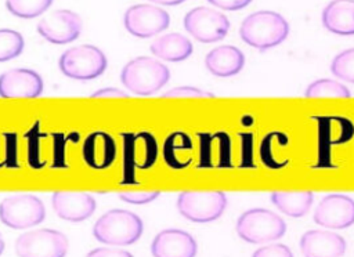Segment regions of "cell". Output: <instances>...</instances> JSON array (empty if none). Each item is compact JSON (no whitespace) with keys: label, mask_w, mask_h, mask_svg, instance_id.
Here are the masks:
<instances>
[{"label":"cell","mask_w":354,"mask_h":257,"mask_svg":"<svg viewBox=\"0 0 354 257\" xmlns=\"http://www.w3.org/2000/svg\"><path fill=\"white\" fill-rule=\"evenodd\" d=\"M289 35L288 21L275 11L260 10L249 14L241 23V39L257 50H267L281 44Z\"/></svg>","instance_id":"obj_1"},{"label":"cell","mask_w":354,"mask_h":257,"mask_svg":"<svg viewBox=\"0 0 354 257\" xmlns=\"http://www.w3.org/2000/svg\"><path fill=\"white\" fill-rule=\"evenodd\" d=\"M170 79L169 68L158 59L137 57L129 61L122 72V84L133 94L147 97L159 91Z\"/></svg>","instance_id":"obj_2"},{"label":"cell","mask_w":354,"mask_h":257,"mask_svg":"<svg viewBox=\"0 0 354 257\" xmlns=\"http://www.w3.org/2000/svg\"><path fill=\"white\" fill-rule=\"evenodd\" d=\"M142 229V221L137 214L129 210L115 209L106 211L95 221L93 235L98 242L105 245L127 246L141 238Z\"/></svg>","instance_id":"obj_3"},{"label":"cell","mask_w":354,"mask_h":257,"mask_svg":"<svg viewBox=\"0 0 354 257\" xmlns=\"http://www.w3.org/2000/svg\"><path fill=\"white\" fill-rule=\"evenodd\" d=\"M58 66L66 77L75 80H91L105 72L108 61L98 47L82 44L64 51L58 59Z\"/></svg>","instance_id":"obj_4"},{"label":"cell","mask_w":354,"mask_h":257,"mask_svg":"<svg viewBox=\"0 0 354 257\" xmlns=\"http://www.w3.org/2000/svg\"><path fill=\"white\" fill-rule=\"evenodd\" d=\"M286 232L285 221L267 209H250L236 221V234L249 243H266L279 239Z\"/></svg>","instance_id":"obj_5"},{"label":"cell","mask_w":354,"mask_h":257,"mask_svg":"<svg viewBox=\"0 0 354 257\" xmlns=\"http://www.w3.org/2000/svg\"><path fill=\"white\" fill-rule=\"evenodd\" d=\"M227 207V198L221 191H184L177 198L180 214L194 222L217 220Z\"/></svg>","instance_id":"obj_6"},{"label":"cell","mask_w":354,"mask_h":257,"mask_svg":"<svg viewBox=\"0 0 354 257\" xmlns=\"http://www.w3.org/2000/svg\"><path fill=\"white\" fill-rule=\"evenodd\" d=\"M46 217L43 202L30 193H18L0 202V221L12 229L32 228Z\"/></svg>","instance_id":"obj_7"},{"label":"cell","mask_w":354,"mask_h":257,"mask_svg":"<svg viewBox=\"0 0 354 257\" xmlns=\"http://www.w3.org/2000/svg\"><path fill=\"white\" fill-rule=\"evenodd\" d=\"M68 238L55 229L40 228L19 235L15 240L18 257H65Z\"/></svg>","instance_id":"obj_8"},{"label":"cell","mask_w":354,"mask_h":257,"mask_svg":"<svg viewBox=\"0 0 354 257\" xmlns=\"http://www.w3.org/2000/svg\"><path fill=\"white\" fill-rule=\"evenodd\" d=\"M158 158L153 135L141 131L123 135V182L133 181L137 170L149 169Z\"/></svg>","instance_id":"obj_9"},{"label":"cell","mask_w":354,"mask_h":257,"mask_svg":"<svg viewBox=\"0 0 354 257\" xmlns=\"http://www.w3.org/2000/svg\"><path fill=\"white\" fill-rule=\"evenodd\" d=\"M185 30L201 43H214L225 37L230 29L228 18L209 7H195L184 17Z\"/></svg>","instance_id":"obj_10"},{"label":"cell","mask_w":354,"mask_h":257,"mask_svg":"<svg viewBox=\"0 0 354 257\" xmlns=\"http://www.w3.org/2000/svg\"><path fill=\"white\" fill-rule=\"evenodd\" d=\"M126 30L136 37H151L167 29L170 17L167 11L152 4H134L124 11Z\"/></svg>","instance_id":"obj_11"},{"label":"cell","mask_w":354,"mask_h":257,"mask_svg":"<svg viewBox=\"0 0 354 257\" xmlns=\"http://www.w3.org/2000/svg\"><path fill=\"white\" fill-rule=\"evenodd\" d=\"M37 33L53 44H66L76 40L82 32L80 17L71 10H55L40 19Z\"/></svg>","instance_id":"obj_12"},{"label":"cell","mask_w":354,"mask_h":257,"mask_svg":"<svg viewBox=\"0 0 354 257\" xmlns=\"http://www.w3.org/2000/svg\"><path fill=\"white\" fill-rule=\"evenodd\" d=\"M314 221L324 228H348L354 224V199L343 193L326 195L314 211Z\"/></svg>","instance_id":"obj_13"},{"label":"cell","mask_w":354,"mask_h":257,"mask_svg":"<svg viewBox=\"0 0 354 257\" xmlns=\"http://www.w3.org/2000/svg\"><path fill=\"white\" fill-rule=\"evenodd\" d=\"M43 91L40 75L32 69L15 68L0 75V97L36 98Z\"/></svg>","instance_id":"obj_14"},{"label":"cell","mask_w":354,"mask_h":257,"mask_svg":"<svg viewBox=\"0 0 354 257\" xmlns=\"http://www.w3.org/2000/svg\"><path fill=\"white\" fill-rule=\"evenodd\" d=\"M51 203L57 216L71 222L84 221L95 211V200L86 192L57 191L51 196Z\"/></svg>","instance_id":"obj_15"},{"label":"cell","mask_w":354,"mask_h":257,"mask_svg":"<svg viewBox=\"0 0 354 257\" xmlns=\"http://www.w3.org/2000/svg\"><path fill=\"white\" fill-rule=\"evenodd\" d=\"M196 250L198 246L194 236L176 228L160 231L151 245L153 257H195Z\"/></svg>","instance_id":"obj_16"},{"label":"cell","mask_w":354,"mask_h":257,"mask_svg":"<svg viewBox=\"0 0 354 257\" xmlns=\"http://www.w3.org/2000/svg\"><path fill=\"white\" fill-rule=\"evenodd\" d=\"M300 249L304 257H342L346 240L332 231L311 229L303 234Z\"/></svg>","instance_id":"obj_17"},{"label":"cell","mask_w":354,"mask_h":257,"mask_svg":"<svg viewBox=\"0 0 354 257\" xmlns=\"http://www.w3.org/2000/svg\"><path fill=\"white\" fill-rule=\"evenodd\" d=\"M82 153L87 166L95 170H104L116 158V142L108 133L95 131L86 138Z\"/></svg>","instance_id":"obj_18"},{"label":"cell","mask_w":354,"mask_h":257,"mask_svg":"<svg viewBox=\"0 0 354 257\" xmlns=\"http://www.w3.org/2000/svg\"><path fill=\"white\" fill-rule=\"evenodd\" d=\"M245 65L243 53L235 46H218L205 57L206 69L217 77H230L242 70Z\"/></svg>","instance_id":"obj_19"},{"label":"cell","mask_w":354,"mask_h":257,"mask_svg":"<svg viewBox=\"0 0 354 257\" xmlns=\"http://www.w3.org/2000/svg\"><path fill=\"white\" fill-rule=\"evenodd\" d=\"M322 25L335 35H354V0H332L322 11Z\"/></svg>","instance_id":"obj_20"},{"label":"cell","mask_w":354,"mask_h":257,"mask_svg":"<svg viewBox=\"0 0 354 257\" xmlns=\"http://www.w3.org/2000/svg\"><path fill=\"white\" fill-rule=\"evenodd\" d=\"M151 53L163 61L180 62L192 54V43L181 33H167L151 43Z\"/></svg>","instance_id":"obj_21"},{"label":"cell","mask_w":354,"mask_h":257,"mask_svg":"<svg viewBox=\"0 0 354 257\" xmlns=\"http://www.w3.org/2000/svg\"><path fill=\"white\" fill-rule=\"evenodd\" d=\"M192 141L183 131H174L163 144V159L171 169L181 170L192 162Z\"/></svg>","instance_id":"obj_22"},{"label":"cell","mask_w":354,"mask_h":257,"mask_svg":"<svg viewBox=\"0 0 354 257\" xmlns=\"http://www.w3.org/2000/svg\"><path fill=\"white\" fill-rule=\"evenodd\" d=\"M271 202L283 213L290 217H303L313 204V192H272Z\"/></svg>","instance_id":"obj_23"},{"label":"cell","mask_w":354,"mask_h":257,"mask_svg":"<svg viewBox=\"0 0 354 257\" xmlns=\"http://www.w3.org/2000/svg\"><path fill=\"white\" fill-rule=\"evenodd\" d=\"M304 95L307 98H326V97H335V98H348L350 90L332 79H318L308 84V87L304 91Z\"/></svg>","instance_id":"obj_24"},{"label":"cell","mask_w":354,"mask_h":257,"mask_svg":"<svg viewBox=\"0 0 354 257\" xmlns=\"http://www.w3.org/2000/svg\"><path fill=\"white\" fill-rule=\"evenodd\" d=\"M53 4V0H6L7 10L24 19H30L41 15Z\"/></svg>","instance_id":"obj_25"},{"label":"cell","mask_w":354,"mask_h":257,"mask_svg":"<svg viewBox=\"0 0 354 257\" xmlns=\"http://www.w3.org/2000/svg\"><path fill=\"white\" fill-rule=\"evenodd\" d=\"M24 37L12 29H0V62L18 57L24 50Z\"/></svg>","instance_id":"obj_26"},{"label":"cell","mask_w":354,"mask_h":257,"mask_svg":"<svg viewBox=\"0 0 354 257\" xmlns=\"http://www.w3.org/2000/svg\"><path fill=\"white\" fill-rule=\"evenodd\" d=\"M332 73L347 83H354V48H347L335 55L330 62Z\"/></svg>","instance_id":"obj_27"},{"label":"cell","mask_w":354,"mask_h":257,"mask_svg":"<svg viewBox=\"0 0 354 257\" xmlns=\"http://www.w3.org/2000/svg\"><path fill=\"white\" fill-rule=\"evenodd\" d=\"M252 257H293V253L286 245L274 243L257 249Z\"/></svg>","instance_id":"obj_28"},{"label":"cell","mask_w":354,"mask_h":257,"mask_svg":"<svg viewBox=\"0 0 354 257\" xmlns=\"http://www.w3.org/2000/svg\"><path fill=\"white\" fill-rule=\"evenodd\" d=\"M160 195L159 191H147V192H122L119 193V198L123 202L131 203V204H144L155 200Z\"/></svg>","instance_id":"obj_29"},{"label":"cell","mask_w":354,"mask_h":257,"mask_svg":"<svg viewBox=\"0 0 354 257\" xmlns=\"http://www.w3.org/2000/svg\"><path fill=\"white\" fill-rule=\"evenodd\" d=\"M163 98H177V97H213L212 93L203 91L201 88L196 87H191V86H183V87H176V88H170L169 91H166L163 95Z\"/></svg>","instance_id":"obj_30"},{"label":"cell","mask_w":354,"mask_h":257,"mask_svg":"<svg viewBox=\"0 0 354 257\" xmlns=\"http://www.w3.org/2000/svg\"><path fill=\"white\" fill-rule=\"evenodd\" d=\"M86 257H133V254L120 249L98 247V249L90 250Z\"/></svg>","instance_id":"obj_31"},{"label":"cell","mask_w":354,"mask_h":257,"mask_svg":"<svg viewBox=\"0 0 354 257\" xmlns=\"http://www.w3.org/2000/svg\"><path fill=\"white\" fill-rule=\"evenodd\" d=\"M212 6L227 11H238L246 7L252 0H207Z\"/></svg>","instance_id":"obj_32"},{"label":"cell","mask_w":354,"mask_h":257,"mask_svg":"<svg viewBox=\"0 0 354 257\" xmlns=\"http://www.w3.org/2000/svg\"><path fill=\"white\" fill-rule=\"evenodd\" d=\"M109 98V97H122V98H126L129 97L127 93L119 90V88H113V87H106V88H101V90H97L91 94V98Z\"/></svg>","instance_id":"obj_33"},{"label":"cell","mask_w":354,"mask_h":257,"mask_svg":"<svg viewBox=\"0 0 354 257\" xmlns=\"http://www.w3.org/2000/svg\"><path fill=\"white\" fill-rule=\"evenodd\" d=\"M149 1L156 3V4H162V6H177V4H181L185 0H149Z\"/></svg>","instance_id":"obj_34"},{"label":"cell","mask_w":354,"mask_h":257,"mask_svg":"<svg viewBox=\"0 0 354 257\" xmlns=\"http://www.w3.org/2000/svg\"><path fill=\"white\" fill-rule=\"evenodd\" d=\"M3 251H4V239H3V236L0 234V256L3 254Z\"/></svg>","instance_id":"obj_35"}]
</instances>
